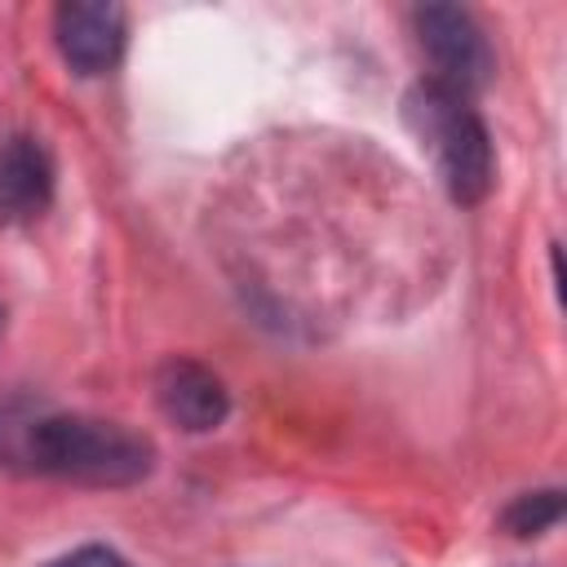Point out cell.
Here are the masks:
<instances>
[{
  "mask_svg": "<svg viewBox=\"0 0 567 567\" xmlns=\"http://www.w3.org/2000/svg\"><path fill=\"white\" fill-rule=\"evenodd\" d=\"M31 470L80 487H133L155 470V443L102 416H40L22 430Z\"/></svg>",
  "mask_w": 567,
  "mask_h": 567,
  "instance_id": "cell-1",
  "label": "cell"
},
{
  "mask_svg": "<svg viewBox=\"0 0 567 567\" xmlns=\"http://www.w3.org/2000/svg\"><path fill=\"white\" fill-rule=\"evenodd\" d=\"M403 120L421 151H430L439 182L456 204H478L492 190V137L474 102L439 80H421L403 97Z\"/></svg>",
  "mask_w": 567,
  "mask_h": 567,
  "instance_id": "cell-2",
  "label": "cell"
},
{
  "mask_svg": "<svg viewBox=\"0 0 567 567\" xmlns=\"http://www.w3.org/2000/svg\"><path fill=\"white\" fill-rule=\"evenodd\" d=\"M416 40L434 66L430 80H439L465 97H474L496 71V53L470 9H456V4L416 9Z\"/></svg>",
  "mask_w": 567,
  "mask_h": 567,
  "instance_id": "cell-3",
  "label": "cell"
},
{
  "mask_svg": "<svg viewBox=\"0 0 567 567\" xmlns=\"http://www.w3.org/2000/svg\"><path fill=\"white\" fill-rule=\"evenodd\" d=\"M58 53L75 75H102L124 49V9L106 0H71L53 13Z\"/></svg>",
  "mask_w": 567,
  "mask_h": 567,
  "instance_id": "cell-4",
  "label": "cell"
},
{
  "mask_svg": "<svg viewBox=\"0 0 567 567\" xmlns=\"http://www.w3.org/2000/svg\"><path fill=\"white\" fill-rule=\"evenodd\" d=\"M155 403L186 434H208L230 412V394L221 377L195 359H164L155 368Z\"/></svg>",
  "mask_w": 567,
  "mask_h": 567,
  "instance_id": "cell-5",
  "label": "cell"
},
{
  "mask_svg": "<svg viewBox=\"0 0 567 567\" xmlns=\"http://www.w3.org/2000/svg\"><path fill=\"white\" fill-rule=\"evenodd\" d=\"M53 204V155L40 137H9L0 146V226L35 221Z\"/></svg>",
  "mask_w": 567,
  "mask_h": 567,
  "instance_id": "cell-6",
  "label": "cell"
},
{
  "mask_svg": "<svg viewBox=\"0 0 567 567\" xmlns=\"http://www.w3.org/2000/svg\"><path fill=\"white\" fill-rule=\"evenodd\" d=\"M563 518V492H523L509 509H505V532L509 536H540V532H549L554 523Z\"/></svg>",
  "mask_w": 567,
  "mask_h": 567,
  "instance_id": "cell-7",
  "label": "cell"
},
{
  "mask_svg": "<svg viewBox=\"0 0 567 567\" xmlns=\"http://www.w3.org/2000/svg\"><path fill=\"white\" fill-rule=\"evenodd\" d=\"M44 567H133V563L111 545H80V549L62 554V558H53Z\"/></svg>",
  "mask_w": 567,
  "mask_h": 567,
  "instance_id": "cell-8",
  "label": "cell"
},
{
  "mask_svg": "<svg viewBox=\"0 0 567 567\" xmlns=\"http://www.w3.org/2000/svg\"><path fill=\"white\" fill-rule=\"evenodd\" d=\"M0 328H4V315H0Z\"/></svg>",
  "mask_w": 567,
  "mask_h": 567,
  "instance_id": "cell-9",
  "label": "cell"
}]
</instances>
